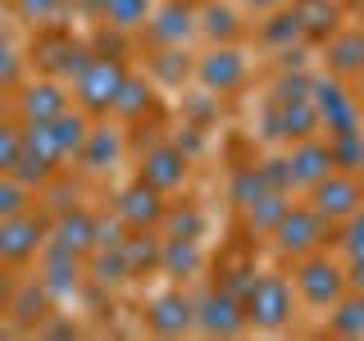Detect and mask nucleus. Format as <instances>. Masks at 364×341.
<instances>
[{
  "mask_svg": "<svg viewBox=\"0 0 364 341\" xmlns=\"http://www.w3.org/2000/svg\"><path fill=\"white\" fill-rule=\"evenodd\" d=\"M123 82H128V68H123L119 55H91L82 64V73L73 77V96L87 114H109Z\"/></svg>",
  "mask_w": 364,
  "mask_h": 341,
  "instance_id": "nucleus-1",
  "label": "nucleus"
},
{
  "mask_svg": "<svg viewBox=\"0 0 364 341\" xmlns=\"http://www.w3.org/2000/svg\"><path fill=\"white\" fill-rule=\"evenodd\" d=\"M323 237H328V227H323V214H318L314 205H291V210L282 214V223L273 227L278 250L282 255H296V259L314 255V250L323 246Z\"/></svg>",
  "mask_w": 364,
  "mask_h": 341,
  "instance_id": "nucleus-2",
  "label": "nucleus"
},
{
  "mask_svg": "<svg viewBox=\"0 0 364 341\" xmlns=\"http://www.w3.org/2000/svg\"><path fill=\"white\" fill-rule=\"evenodd\" d=\"M242 310L255 328H282L291 318V291L282 278H273V273H259L255 282H250V291L242 296Z\"/></svg>",
  "mask_w": 364,
  "mask_h": 341,
  "instance_id": "nucleus-3",
  "label": "nucleus"
},
{
  "mask_svg": "<svg viewBox=\"0 0 364 341\" xmlns=\"http://www.w3.org/2000/svg\"><path fill=\"white\" fill-rule=\"evenodd\" d=\"M360 200H364L360 178L346 173V168H333L328 178H318L314 187H310V205L323 214L328 223H333V219H350V214L360 210Z\"/></svg>",
  "mask_w": 364,
  "mask_h": 341,
  "instance_id": "nucleus-4",
  "label": "nucleus"
},
{
  "mask_svg": "<svg viewBox=\"0 0 364 341\" xmlns=\"http://www.w3.org/2000/svg\"><path fill=\"white\" fill-rule=\"evenodd\" d=\"M310 100H314L318 123H323L328 132L360 128V105H355V96H346V87L333 82V77H314V82H310Z\"/></svg>",
  "mask_w": 364,
  "mask_h": 341,
  "instance_id": "nucleus-5",
  "label": "nucleus"
},
{
  "mask_svg": "<svg viewBox=\"0 0 364 341\" xmlns=\"http://www.w3.org/2000/svg\"><path fill=\"white\" fill-rule=\"evenodd\" d=\"M50 237V223H41L37 214H14V219H0V259L18 264V259H32L41 250V242Z\"/></svg>",
  "mask_w": 364,
  "mask_h": 341,
  "instance_id": "nucleus-6",
  "label": "nucleus"
},
{
  "mask_svg": "<svg viewBox=\"0 0 364 341\" xmlns=\"http://www.w3.org/2000/svg\"><path fill=\"white\" fill-rule=\"evenodd\" d=\"M296 287L305 291L310 305H337L341 291H346V278H341L337 264H328L323 255H305L296 264Z\"/></svg>",
  "mask_w": 364,
  "mask_h": 341,
  "instance_id": "nucleus-7",
  "label": "nucleus"
},
{
  "mask_svg": "<svg viewBox=\"0 0 364 341\" xmlns=\"http://www.w3.org/2000/svg\"><path fill=\"white\" fill-rule=\"evenodd\" d=\"M196 77H200V87H205V91H214V96H228V91L242 87V77H246V60L232 50V45H214V50L196 64Z\"/></svg>",
  "mask_w": 364,
  "mask_h": 341,
  "instance_id": "nucleus-8",
  "label": "nucleus"
},
{
  "mask_svg": "<svg viewBox=\"0 0 364 341\" xmlns=\"http://www.w3.org/2000/svg\"><path fill=\"white\" fill-rule=\"evenodd\" d=\"M187 178V151L178 141H164V146H151L141 159V182H151L155 191H173L182 187Z\"/></svg>",
  "mask_w": 364,
  "mask_h": 341,
  "instance_id": "nucleus-9",
  "label": "nucleus"
},
{
  "mask_svg": "<svg viewBox=\"0 0 364 341\" xmlns=\"http://www.w3.org/2000/svg\"><path fill=\"white\" fill-rule=\"evenodd\" d=\"M159 196H164V191H155L151 182L136 178L132 187L119 196V210H114V219H119L123 227H155V223H164V205H159Z\"/></svg>",
  "mask_w": 364,
  "mask_h": 341,
  "instance_id": "nucleus-10",
  "label": "nucleus"
},
{
  "mask_svg": "<svg viewBox=\"0 0 364 341\" xmlns=\"http://www.w3.org/2000/svg\"><path fill=\"white\" fill-rule=\"evenodd\" d=\"M242 318H246V310H242V301H237L228 287L210 291L196 305V323H200V332H210V337H232L237 328H242Z\"/></svg>",
  "mask_w": 364,
  "mask_h": 341,
  "instance_id": "nucleus-11",
  "label": "nucleus"
},
{
  "mask_svg": "<svg viewBox=\"0 0 364 341\" xmlns=\"http://www.w3.org/2000/svg\"><path fill=\"white\" fill-rule=\"evenodd\" d=\"M64 109H68V100H64V87L55 77H41V82L23 87V96H18L23 123H55Z\"/></svg>",
  "mask_w": 364,
  "mask_h": 341,
  "instance_id": "nucleus-12",
  "label": "nucleus"
},
{
  "mask_svg": "<svg viewBox=\"0 0 364 341\" xmlns=\"http://www.w3.org/2000/svg\"><path fill=\"white\" fill-rule=\"evenodd\" d=\"M50 242L73 250V255H87V250H96V214L87 210H60L50 223Z\"/></svg>",
  "mask_w": 364,
  "mask_h": 341,
  "instance_id": "nucleus-13",
  "label": "nucleus"
},
{
  "mask_svg": "<svg viewBox=\"0 0 364 341\" xmlns=\"http://www.w3.org/2000/svg\"><path fill=\"white\" fill-rule=\"evenodd\" d=\"M291 178H296V187H314L318 178H328L333 173V151H328V141H314V136H301V141L291 146Z\"/></svg>",
  "mask_w": 364,
  "mask_h": 341,
  "instance_id": "nucleus-14",
  "label": "nucleus"
},
{
  "mask_svg": "<svg viewBox=\"0 0 364 341\" xmlns=\"http://www.w3.org/2000/svg\"><path fill=\"white\" fill-rule=\"evenodd\" d=\"M9 318H14V328H37L50 318V287L37 278V282H18L14 296H9Z\"/></svg>",
  "mask_w": 364,
  "mask_h": 341,
  "instance_id": "nucleus-15",
  "label": "nucleus"
},
{
  "mask_svg": "<svg viewBox=\"0 0 364 341\" xmlns=\"http://www.w3.org/2000/svg\"><path fill=\"white\" fill-rule=\"evenodd\" d=\"M191 318H196V310H191V301H187L182 291H164V296H155L151 310H146V323H151L155 332H164V337L187 332Z\"/></svg>",
  "mask_w": 364,
  "mask_h": 341,
  "instance_id": "nucleus-16",
  "label": "nucleus"
},
{
  "mask_svg": "<svg viewBox=\"0 0 364 341\" xmlns=\"http://www.w3.org/2000/svg\"><path fill=\"white\" fill-rule=\"evenodd\" d=\"M318 128V109L314 100H291V105H278L269 114V136H287V141H301V136H314Z\"/></svg>",
  "mask_w": 364,
  "mask_h": 341,
  "instance_id": "nucleus-17",
  "label": "nucleus"
},
{
  "mask_svg": "<svg viewBox=\"0 0 364 341\" xmlns=\"http://www.w3.org/2000/svg\"><path fill=\"white\" fill-rule=\"evenodd\" d=\"M191 28H196V14H191V5H182V0H173V5H164V9L151 14V37L159 45H182L191 37Z\"/></svg>",
  "mask_w": 364,
  "mask_h": 341,
  "instance_id": "nucleus-18",
  "label": "nucleus"
},
{
  "mask_svg": "<svg viewBox=\"0 0 364 341\" xmlns=\"http://www.w3.org/2000/svg\"><path fill=\"white\" fill-rule=\"evenodd\" d=\"M287 210H291V205H287V191H278V187H264L250 205H242L250 232H273V227L282 223V214H287Z\"/></svg>",
  "mask_w": 364,
  "mask_h": 341,
  "instance_id": "nucleus-19",
  "label": "nucleus"
},
{
  "mask_svg": "<svg viewBox=\"0 0 364 341\" xmlns=\"http://www.w3.org/2000/svg\"><path fill=\"white\" fill-rule=\"evenodd\" d=\"M77 273H82V269H77V255H73V250H64V246H46V287H50V296H64V291H73L77 287Z\"/></svg>",
  "mask_w": 364,
  "mask_h": 341,
  "instance_id": "nucleus-20",
  "label": "nucleus"
},
{
  "mask_svg": "<svg viewBox=\"0 0 364 341\" xmlns=\"http://www.w3.org/2000/svg\"><path fill=\"white\" fill-rule=\"evenodd\" d=\"M123 250V264H128V273H141V269H155L159 255H164V242L159 237H151V227H132L128 242H119Z\"/></svg>",
  "mask_w": 364,
  "mask_h": 341,
  "instance_id": "nucleus-21",
  "label": "nucleus"
},
{
  "mask_svg": "<svg viewBox=\"0 0 364 341\" xmlns=\"http://www.w3.org/2000/svg\"><path fill=\"white\" fill-rule=\"evenodd\" d=\"M50 132H55V141H60V155H82V146H87V109H64L60 119L50 123Z\"/></svg>",
  "mask_w": 364,
  "mask_h": 341,
  "instance_id": "nucleus-22",
  "label": "nucleus"
},
{
  "mask_svg": "<svg viewBox=\"0 0 364 341\" xmlns=\"http://www.w3.org/2000/svg\"><path fill=\"white\" fill-rule=\"evenodd\" d=\"M159 269L173 273V278H191V273L200 269L196 237H168V242H164V255H159Z\"/></svg>",
  "mask_w": 364,
  "mask_h": 341,
  "instance_id": "nucleus-23",
  "label": "nucleus"
},
{
  "mask_svg": "<svg viewBox=\"0 0 364 341\" xmlns=\"http://www.w3.org/2000/svg\"><path fill=\"white\" fill-rule=\"evenodd\" d=\"M328 60H333L337 73H364V28L333 37V45H328Z\"/></svg>",
  "mask_w": 364,
  "mask_h": 341,
  "instance_id": "nucleus-24",
  "label": "nucleus"
},
{
  "mask_svg": "<svg viewBox=\"0 0 364 341\" xmlns=\"http://www.w3.org/2000/svg\"><path fill=\"white\" fill-rule=\"evenodd\" d=\"M328 328H333L337 337H364V291L341 296L333 305V314H328Z\"/></svg>",
  "mask_w": 364,
  "mask_h": 341,
  "instance_id": "nucleus-25",
  "label": "nucleus"
},
{
  "mask_svg": "<svg viewBox=\"0 0 364 341\" xmlns=\"http://www.w3.org/2000/svg\"><path fill=\"white\" fill-rule=\"evenodd\" d=\"M328 151H333V164L355 173L364 168V132L360 128H346V132H328Z\"/></svg>",
  "mask_w": 364,
  "mask_h": 341,
  "instance_id": "nucleus-26",
  "label": "nucleus"
},
{
  "mask_svg": "<svg viewBox=\"0 0 364 341\" xmlns=\"http://www.w3.org/2000/svg\"><path fill=\"white\" fill-rule=\"evenodd\" d=\"M100 14H105L109 28L119 32H132L151 18V0H100Z\"/></svg>",
  "mask_w": 364,
  "mask_h": 341,
  "instance_id": "nucleus-27",
  "label": "nucleus"
},
{
  "mask_svg": "<svg viewBox=\"0 0 364 341\" xmlns=\"http://www.w3.org/2000/svg\"><path fill=\"white\" fill-rule=\"evenodd\" d=\"M114 155H119V136H114L109 128H91L87 132V146H82V155H77V159H82L87 173H100Z\"/></svg>",
  "mask_w": 364,
  "mask_h": 341,
  "instance_id": "nucleus-28",
  "label": "nucleus"
},
{
  "mask_svg": "<svg viewBox=\"0 0 364 341\" xmlns=\"http://www.w3.org/2000/svg\"><path fill=\"white\" fill-rule=\"evenodd\" d=\"M305 32L301 23V9H282V14H273L264 28H259V37H264L269 45H278V50H291V41Z\"/></svg>",
  "mask_w": 364,
  "mask_h": 341,
  "instance_id": "nucleus-29",
  "label": "nucleus"
},
{
  "mask_svg": "<svg viewBox=\"0 0 364 341\" xmlns=\"http://www.w3.org/2000/svg\"><path fill=\"white\" fill-rule=\"evenodd\" d=\"M196 28H200L210 41H232V37H237V14H232L228 5H205V14H200Z\"/></svg>",
  "mask_w": 364,
  "mask_h": 341,
  "instance_id": "nucleus-30",
  "label": "nucleus"
},
{
  "mask_svg": "<svg viewBox=\"0 0 364 341\" xmlns=\"http://www.w3.org/2000/svg\"><path fill=\"white\" fill-rule=\"evenodd\" d=\"M264 187H269V182H264V168H237L232 182H228V196H232V205L242 210V205H250Z\"/></svg>",
  "mask_w": 364,
  "mask_h": 341,
  "instance_id": "nucleus-31",
  "label": "nucleus"
},
{
  "mask_svg": "<svg viewBox=\"0 0 364 341\" xmlns=\"http://www.w3.org/2000/svg\"><path fill=\"white\" fill-rule=\"evenodd\" d=\"M146 109H151V91H146V82H132V77H128L109 114H119V119H141Z\"/></svg>",
  "mask_w": 364,
  "mask_h": 341,
  "instance_id": "nucleus-32",
  "label": "nucleus"
},
{
  "mask_svg": "<svg viewBox=\"0 0 364 341\" xmlns=\"http://www.w3.org/2000/svg\"><path fill=\"white\" fill-rule=\"evenodd\" d=\"M301 23H305V32H314V37H333L337 9L328 5V0H305V5H301Z\"/></svg>",
  "mask_w": 364,
  "mask_h": 341,
  "instance_id": "nucleus-33",
  "label": "nucleus"
},
{
  "mask_svg": "<svg viewBox=\"0 0 364 341\" xmlns=\"http://www.w3.org/2000/svg\"><path fill=\"white\" fill-rule=\"evenodd\" d=\"M28 210V182H18L14 173H0V219H14Z\"/></svg>",
  "mask_w": 364,
  "mask_h": 341,
  "instance_id": "nucleus-34",
  "label": "nucleus"
},
{
  "mask_svg": "<svg viewBox=\"0 0 364 341\" xmlns=\"http://www.w3.org/2000/svg\"><path fill=\"white\" fill-rule=\"evenodd\" d=\"M18 151H23V132L14 128V123H0V173H9V168H14Z\"/></svg>",
  "mask_w": 364,
  "mask_h": 341,
  "instance_id": "nucleus-35",
  "label": "nucleus"
},
{
  "mask_svg": "<svg viewBox=\"0 0 364 341\" xmlns=\"http://www.w3.org/2000/svg\"><path fill=\"white\" fill-rule=\"evenodd\" d=\"M305 96H310V82H305V77L282 73L278 82H273V105H291V100H305Z\"/></svg>",
  "mask_w": 364,
  "mask_h": 341,
  "instance_id": "nucleus-36",
  "label": "nucleus"
},
{
  "mask_svg": "<svg viewBox=\"0 0 364 341\" xmlns=\"http://www.w3.org/2000/svg\"><path fill=\"white\" fill-rule=\"evenodd\" d=\"M341 246H346L350 259H364V214L360 210L346 219V227H341Z\"/></svg>",
  "mask_w": 364,
  "mask_h": 341,
  "instance_id": "nucleus-37",
  "label": "nucleus"
},
{
  "mask_svg": "<svg viewBox=\"0 0 364 341\" xmlns=\"http://www.w3.org/2000/svg\"><path fill=\"white\" fill-rule=\"evenodd\" d=\"M164 223L173 227V237H196L200 232V214L196 210H173V214L164 210Z\"/></svg>",
  "mask_w": 364,
  "mask_h": 341,
  "instance_id": "nucleus-38",
  "label": "nucleus"
},
{
  "mask_svg": "<svg viewBox=\"0 0 364 341\" xmlns=\"http://www.w3.org/2000/svg\"><path fill=\"white\" fill-rule=\"evenodd\" d=\"M55 9H60V0H18V14L28 23H46Z\"/></svg>",
  "mask_w": 364,
  "mask_h": 341,
  "instance_id": "nucleus-39",
  "label": "nucleus"
},
{
  "mask_svg": "<svg viewBox=\"0 0 364 341\" xmlns=\"http://www.w3.org/2000/svg\"><path fill=\"white\" fill-rule=\"evenodd\" d=\"M159 73L168 77V82H178V77H187V60H182L178 50H168V55H159Z\"/></svg>",
  "mask_w": 364,
  "mask_h": 341,
  "instance_id": "nucleus-40",
  "label": "nucleus"
},
{
  "mask_svg": "<svg viewBox=\"0 0 364 341\" xmlns=\"http://www.w3.org/2000/svg\"><path fill=\"white\" fill-rule=\"evenodd\" d=\"M14 77H18V60H14V50L0 41V87H9Z\"/></svg>",
  "mask_w": 364,
  "mask_h": 341,
  "instance_id": "nucleus-41",
  "label": "nucleus"
},
{
  "mask_svg": "<svg viewBox=\"0 0 364 341\" xmlns=\"http://www.w3.org/2000/svg\"><path fill=\"white\" fill-rule=\"evenodd\" d=\"M9 296H14V278H9V273L0 269V310L9 305Z\"/></svg>",
  "mask_w": 364,
  "mask_h": 341,
  "instance_id": "nucleus-42",
  "label": "nucleus"
},
{
  "mask_svg": "<svg viewBox=\"0 0 364 341\" xmlns=\"http://www.w3.org/2000/svg\"><path fill=\"white\" fill-rule=\"evenodd\" d=\"M350 287L364 291V259H355V269H350Z\"/></svg>",
  "mask_w": 364,
  "mask_h": 341,
  "instance_id": "nucleus-43",
  "label": "nucleus"
},
{
  "mask_svg": "<svg viewBox=\"0 0 364 341\" xmlns=\"http://www.w3.org/2000/svg\"><path fill=\"white\" fill-rule=\"evenodd\" d=\"M210 109H214V100H191V114H196V119H205Z\"/></svg>",
  "mask_w": 364,
  "mask_h": 341,
  "instance_id": "nucleus-44",
  "label": "nucleus"
},
{
  "mask_svg": "<svg viewBox=\"0 0 364 341\" xmlns=\"http://www.w3.org/2000/svg\"><path fill=\"white\" fill-rule=\"evenodd\" d=\"M250 5H259V9H269V5H278V0H250Z\"/></svg>",
  "mask_w": 364,
  "mask_h": 341,
  "instance_id": "nucleus-45",
  "label": "nucleus"
},
{
  "mask_svg": "<svg viewBox=\"0 0 364 341\" xmlns=\"http://www.w3.org/2000/svg\"><path fill=\"white\" fill-rule=\"evenodd\" d=\"M182 5H205V0H182Z\"/></svg>",
  "mask_w": 364,
  "mask_h": 341,
  "instance_id": "nucleus-46",
  "label": "nucleus"
},
{
  "mask_svg": "<svg viewBox=\"0 0 364 341\" xmlns=\"http://www.w3.org/2000/svg\"><path fill=\"white\" fill-rule=\"evenodd\" d=\"M360 23H364V9H360Z\"/></svg>",
  "mask_w": 364,
  "mask_h": 341,
  "instance_id": "nucleus-47",
  "label": "nucleus"
}]
</instances>
